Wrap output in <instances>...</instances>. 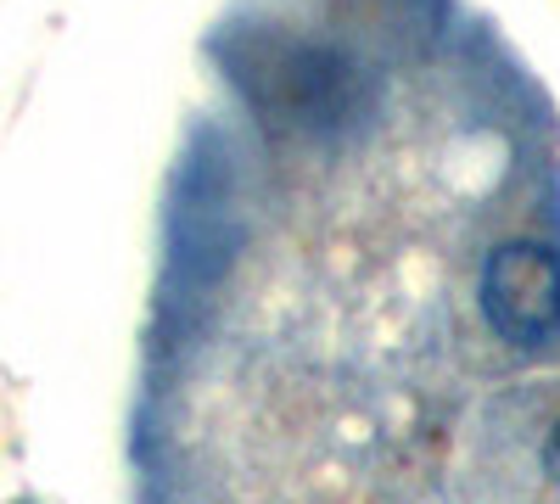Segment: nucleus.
I'll use <instances>...</instances> for the list:
<instances>
[{"instance_id": "nucleus-3", "label": "nucleus", "mask_w": 560, "mask_h": 504, "mask_svg": "<svg viewBox=\"0 0 560 504\" xmlns=\"http://www.w3.org/2000/svg\"><path fill=\"white\" fill-rule=\"evenodd\" d=\"M544 471H549V482H555V493H560V421H555L549 437H544Z\"/></svg>"}, {"instance_id": "nucleus-1", "label": "nucleus", "mask_w": 560, "mask_h": 504, "mask_svg": "<svg viewBox=\"0 0 560 504\" xmlns=\"http://www.w3.org/2000/svg\"><path fill=\"white\" fill-rule=\"evenodd\" d=\"M230 84L242 90L253 118L287 141H342L370 113V79L364 68L325 39L287 34V28H253L230 39L224 51Z\"/></svg>"}, {"instance_id": "nucleus-2", "label": "nucleus", "mask_w": 560, "mask_h": 504, "mask_svg": "<svg viewBox=\"0 0 560 504\" xmlns=\"http://www.w3.org/2000/svg\"><path fill=\"white\" fill-rule=\"evenodd\" d=\"M482 314L499 342L538 348L560 331V253L544 242H499L477 281Z\"/></svg>"}]
</instances>
